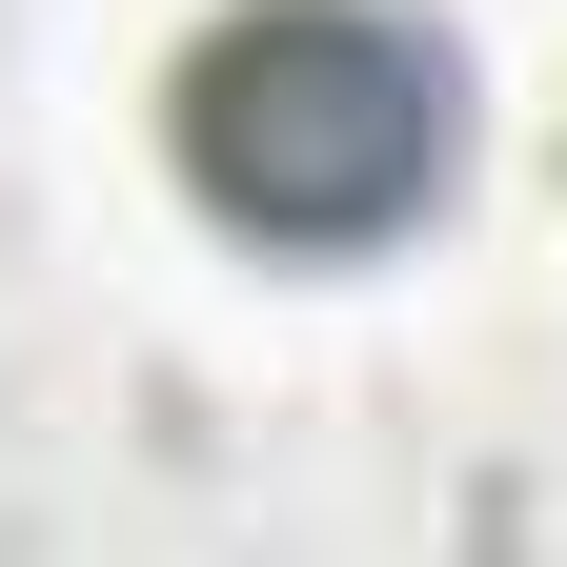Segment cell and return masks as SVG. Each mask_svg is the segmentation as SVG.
<instances>
[{
  "label": "cell",
  "mask_w": 567,
  "mask_h": 567,
  "mask_svg": "<svg viewBox=\"0 0 567 567\" xmlns=\"http://www.w3.org/2000/svg\"><path fill=\"white\" fill-rule=\"evenodd\" d=\"M163 163L264 264H365L466 183V61L425 0H224L163 82Z\"/></svg>",
  "instance_id": "obj_1"
}]
</instances>
